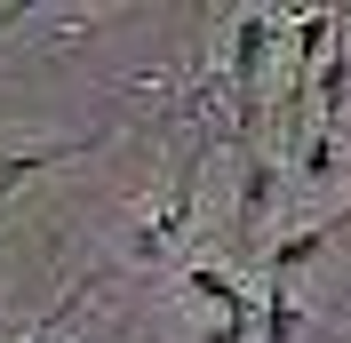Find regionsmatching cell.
<instances>
[{
  "label": "cell",
  "mask_w": 351,
  "mask_h": 343,
  "mask_svg": "<svg viewBox=\"0 0 351 343\" xmlns=\"http://www.w3.org/2000/svg\"><path fill=\"white\" fill-rule=\"evenodd\" d=\"M335 232H343V215H328V224H304L295 239H280V248L263 256V279H271V287H287V272H304V263L319 256V248H328Z\"/></svg>",
  "instance_id": "6da1fadb"
},
{
  "label": "cell",
  "mask_w": 351,
  "mask_h": 343,
  "mask_svg": "<svg viewBox=\"0 0 351 343\" xmlns=\"http://www.w3.org/2000/svg\"><path fill=\"white\" fill-rule=\"evenodd\" d=\"M184 296H199V303H216L223 320H240L247 311V287L232 272H223V263H192V272H184Z\"/></svg>",
  "instance_id": "7a4b0ae2"
},
{
  "label": "cell",
  "mask_w": 351,
  "mask_h": 343,
  "mask_svg": "<svg viewBox=\"0 0 351 343\" xmlns=\"http://www.w3.org/2000/svg\"><path fill=\"white\" fill-rule=\"evenodd\" d=\"M271 32H280L271 16H240V32H232V88H256V72H263V48H271Z\"/></svg>",
  "instance_id": "3957f363"
},
{
  "label": "cell",
  "mask_w": 351,
  "mask_h": 343,
  "mask_svg": "<svg viewBox=\"0 0 351 343\" xmlns=\"http://www.w3.org/2000/svg\"><path fill=\"white\" fill-rule=\"evenodd\" d=\"M263 208H271V160H263V152H247V184H240V200H232V224H240V239L263 224Z\"/></svg>",
  "instance_id": "277c9868"
},
{
  "label": "cell",
  "mask_w": 351,
  "mask_h": 343,
  "mask_svg": "<svg viewBox=\"0 0 351 343\" xmlns=\"http://www.w3.org/2000/svg\"><path fill=\"white\" fill-rule=\"evenodd\" d=\"M335 24H343V16H335V8H319V16H304V24H295V88H304V80H311V64L328 56ZM287 104H295V96H287Z\"/></svg>",
  "instance_id": "5b68a950"
},
{
  "label": "cell",
  "mask_w": 351,
  "mask_h": 343,
  "mask_svg": "<svg viewBox=\"0 0 351 343\" xmlns=\"http://www.w3.org/2000/svg\"><path fill=\"white\" fill-rule=\"evenodd\" d=\"M319 120H343V104H351V48H335L328 56V72H319Z\"/></svg>",
  "instance_id": "8992f818"
},
{
  "label": "cell",
  "mask_w": 351,
  "mask_h": 343,
  "mask_svg": "<svg viewBox=\"0 0 351 343\" xmlns=\"http://www.w3.org/2000/svg\"><path fill=\"white\" fill-rule=\"evenodd\" d=\"M304 335V311H295V296L287 287H271V303H263V327H256V343H295Z\"/></svg>",
  "instance_id": "52a82bcc"
},
{
  "label": "cell",
  "mask_w": 351,
  "mask_h": 343,
  "mask_svg": "<svg viewBox=\"0 0 351 343\" xmlns=\"http://www.w3.org/2000/svg\"><path fill=\"white\" fill-rule=\"evenodd\" d=\"M304 176H311V184H328V176H335V136H328V128L304 144Z\"/></svg>",
  "instance_id": "ba28073f"
},
{
  "label": "cell",
  "mask_w": 351,
  "mask_h": 343,
  "mask_svg": "<svg viewBox=\"0 0 351 343\" xmlns=\"http://www.w3.org/2000/svg\"><path fill=\"white\" fill-rule=\"evenodd\" d=\"M199 343H247V311H240V320H216V327H208Z\"/></svg>",
  "instance_id": "9c48e42d"
}]
</instances>
